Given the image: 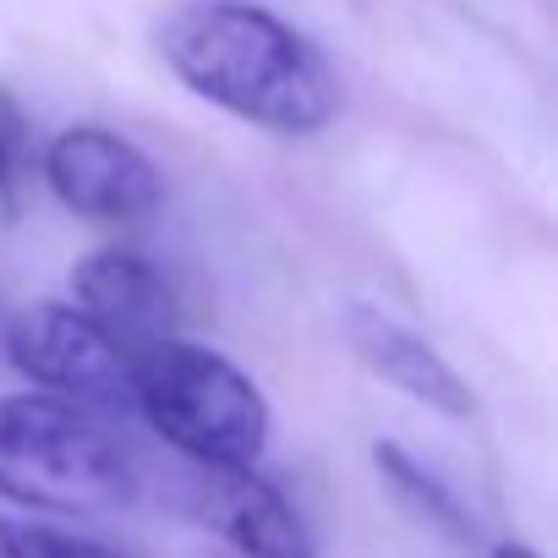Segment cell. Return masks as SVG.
I'll return each instance as SVG.
<instances>
[{
  "label": "cell",
  "instance_id": "obj_3",
  "mask_svg": "<svg viewBox=\"0 0 558 558\" xmlns=\"http://www.w3.org/2000/svg\"><path fill=\"white\" fill-rule=\"evenodd\" d=\"M132 411L197 471H257L274 433L257 378L181 335L132 356Z\"/></svg>",
  "mask_w": 558,
  "mask_h": 558
},
{
  "label": "cell",
  "instance_id": "obj_5",
  "mask_svg": "<svg viewBox=\"0 0 558 558\" xmlns=\"http://www.w3.org/2000/svg\"><path fill=\"white\" fill-rule=\"evenodd\" d=\"M39 175L66 214L99 225H132L165 197L154 159L110 126H66L61 137H50V148L39 154Z\"/></svg>",
  "mask_w": 558,
  "mask_h": 558
},
{
  "label": "cell",
  "instance_id": "obj_9",
  "mask_svg": "<svg viewBox=\"0 0 558 558\" xmlns=\"http://www.w3.org/2000/svg\"><path fill=\"white\" fill-rule=\"evenodd\" d=\"M373 465H378V476H384V487L416 514V520H427L433 531H444L449 542H476V520H471V509L411 454V449H400V444H373Z\"/></svg>",
  "mask_w": 558,
  "mask_h": 558
},
{
  "label": "cell",
  "instance_id": "obj_4",
  "mask_svg": "<svg viewBox=\"0 0 558 558\" xmlns=\"http://www.w3.org/2000/svg\"><path fill=\"white\" fill-rule=\"evenodd\" d=\"M12 373L50 400L83 411H126L132 405V362L72 307V302H34L0 324Z\"/></svg>",
  "mask_w": 558,
  "mask_h": 558
},
{
  "label": "cell",
  "instance_id": "obj_6",
  "mask_svg": "<svg viewBox=\"0 0 558 558\" xmlns=\"http://www.w3.org/2000/svg\"><path fill=\"white\" fill-rule=\"evenodd\" d=\"M72 307L132 362L159 340H175L181 307L170 279L132 246H99L72 263Z\"/></svg>",
  "mask_w": 558,
  "mask_h": 558
},
{
  "label": "cell",
  "instance_id": "obj_2",
  "mask_svg": "<svg viewBox=\"0 0 558 558\" xmlns=\"http://www.w3.org/2000/svg\"><path fill=\"white\" fill-rule=\"evenodd\" d=\"M143 493L137 460L94 411L50 395H0V498L34 514H121Z\"/></svg>",
  "mask_w": 558,
  "mask_h": 558
},
{
  "label": "cell",
  "instance_id": "obj_12",
  "mask_svg": "<svg viewBox=\"0 0 558 558\" xmlns=\"http://www.w3.org/2000/svg\"><path fill=\"white\" fill-rule=\"evenodd\" d=\"M487 558H547L542 547H531V542H493L487 547Z\"/></svg>",
  "mask_w": 558,
  "mask_h": 558
},
{
  "label": "cell",
  "instance_id": "obj_1",
  "mask_svg": "<svg viewBox=\"0 0 558 558\" xmlns=\"http://www.w3.org/2000/svg\"><path fill=\"white\" fill-rule=\"evenodd\" d=\"M159 56L186 94L274 137H318L340 116L324 50L252 0H192L170 12Z\"/></svg>",
  "mask_w": 558,
  "mask_h": 558
},
{
  "label": "cell",
  "instance_id": "obj_11",
  "mask_svg": "<svg viewBox=\"0 0 558 558\" xmlns=\"http://www.w3.org/2000/svg\"><path fill=\"white\" fill-rule=\"evenodd\" d=\"M34 165V137L23 105L0 88V225H12L23 208V175Z\"/></svg>",
  "mask_w": 558,
  "mask_h": 558
},
{
  "label": "cell",
  "instance_id": "obj_10",
  "mask_svg": "<svg viewBox=\"0 0 558 558\" xmlns=\"http://www.w3.org/2000/svg\"><path fill=\"white\" fill-rule=\"evenodd\" d=\"M0 558H132V553L45 520H0Z\"/></svg>",
  "mask_w": 558,
  "mask_h": 558
},
{
  "label": "cell",
  "instance_id": "obj_13",
  "mask_svg": "<svg viewBox=\"0 0 558 558\" xmlns=\"http://www.w3.org/2000/svg\"><path fill=\"white\" fill-rule=\"evenodd\" d=\"M0 324H7V307H0Z\"/></svg>",
  "mask_w": 558,
  "mask_h": 558
},
{
  "label": "cell",
  "instance_id": "obj_8",
  "mask_svg": "<svg viewBox=\"0 0 558 558\" xmlns=\"http://www.w3.org/2000/svg\"><path fill=\"white\" fill-rule=\"evenodd\" d=\"M345 345L356 351V362H362L373 378H384L389 389H400V395L416 400L422 411L449 416V422H471V416H476L471 384H465V378L454 373V362H449L427 335H416L411 324H400V318H389V313L356 302V307H345Z\"/></svg>",
  "mask_w": 558,
  "mask_h": 558
},
{
  "label": "cell",
  "instance_id": "obj_7",
  "mask_svg": "<svg viewBox=\"0 0 558 558\" xmlns=\"http://www.w3.org/2000/svg\"><path fill=\"white\" fill-rule=\"evenodd\" d=\"M186 504L235 558H318L307 514L263 471H197Z\"/></svg>",
  "mask_w": 558,
  "mask_h": 558
}]
</instances>
